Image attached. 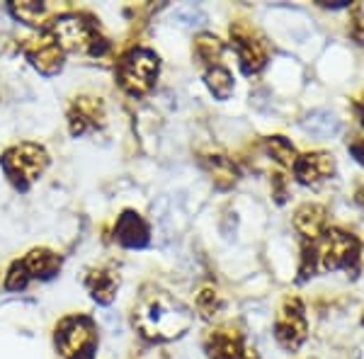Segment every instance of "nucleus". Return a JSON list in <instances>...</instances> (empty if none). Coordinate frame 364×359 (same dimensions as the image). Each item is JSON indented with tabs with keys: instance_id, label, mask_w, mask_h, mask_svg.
<instances>
[{
	"instance_id": "nucleus-28",
	"label": "nucleus",
	"mask_w": 364,
	"mask_h": 359,
	"mask_svg": "<svg viewBox=\"0 0 364 359\" xmlns=\"http://www.w3.org/2000/svg\"><path fill=\"white\" fill-rule=\"evenodd\" d=\"M357 204H360V207H364V187L360 192H357Z\"/></svg>"
},
{
	"instance_id": "nucleus-15",
	"label": "nucleus",
	"mask_w": 364,
	"mask_h": 359,
	"mask_svg": "<svg viewBox=\"0 0 364 359\" xmlns=\"http://www.w3.org/2000/svg\"><path fill=\"white\" fill-rule=\"evenodd\" d=\"M207 352L211 359H240V345L236 338L226 333H214L207 343Z\"/></svg>"
},
{
	"instance_id": "nucleus-23",
	"label": "nucleus",
	"mask_w": 364,
	"mask_h": 359,
	"mask_svg": "<svg viewBox=\"0 0 364 359\" xmlns=\"http://www.w3.org/2000/svg\"><path fill=\"white\" fill-rule=\"evenodd\" d=\"M352 37L357 42H364V3L355 5L352 10Z\"/></svg>"
},
{
	"instance_id": "nucleus-11",
	"label": "nucleus",
	"mask_w": 364,
	"mask_h": 359,
	"mask_svg": "<svg viewBox=\"0 0 364 359\" xmlns=\"http://www.w3.org/2000/svg\"><path fill=\"white\" fill-rule=\"evenodd\" d=\"M29 58L42 73L51 75L61 68V49H58L56 42H49V39H42L39 44H34L29 49Z\"/></svg>"
},
{
	"instance_id": "nucleus-8",
	"label": "nucleus",
	"mask_w": 364,
	"mask_h": 359,
	"mask_svg": "<svg viewBox=\"0 0 364 359\" xmlns=\"http://www.w3.org/2000/svg\"><path fill=\"white\" fill-rule=\"evenodd\" d=\"M333 168H336V163H333V156H328V153H306V156L294 161V173L299 182H304V185L321 182L333 173Z\"/></svg>"
},
{
	"instance_id": "nucleus-22",
	"label": "nucleus",
	"mask_w": 364,
	"mask_h": 359,
	"mask_svg": "<svg viewBox=\"0 0 364 359\" xmlns=\"http://www.w3.org/2000/svg\"><path fill=\"white\" fill-rule=\"evenodd\" d=\"M175 17L182 22V25L187 27H195V25H202L204 20H207V15L202 13L199 8H195V5H182V8L175 13Z\"/></svg>"
},
{
	"instance_id": "nucleus-4",
	"label": "nucleus",
	"mask_w": 364,
	"mask_h": 359,
	"mask_svg": "<svg viewBox=\"0 0 364 359\" xmlns=\"http://www.w3.org/2000/svg\"><path fill=\"white\" fill-rule=\"evenodd\" d=\"M56 343L68 359H90L92 343H95V328L87 318H70L58 328Z\"/></svg>"
},
{
	"instance_id": "nucleus-25",
	"label": "nucleus",
	"mask_w": 364,
	"mask_h": 359,
	"mask_svg": "<svg viewBox=\"0 0 364 359\" xmlns=\"http://www.w3.org/2000/svg\"><path fill=\"white\" fill-rule=\"evenodd\" d=\"M27 272H25V267H22V264H15L13 269H10V277H8V282H5V284H8V289H22V286L27 284Z\"/></svg>"
},
{
	"instance_id": "nucleus-19",
	"label": "nucleus",
	"mask_w": 364,
	"mask_h": 359,
	"mask_svg": "<svg viewBox=\"0 0 364 359\" xmlns=\"http://www.w3.org/2000/svg\"><path fill=\"white\" fill-rule=\"evenodd\" d=\"M13 13L20 17V20L29 22V25H39V22L49 15V5H44V3H15Z\"/></svg>"
},
{
	"instance_id": "nucleus-7",
	"label": "nucleus",
	"mask_w": 364,
	"mask_h": 359,
	"mask_svg": "<svg viewBox=\"0 0 364 359\" xmlns=\"http://www.w3.org/2000/svg\"><path fill=\"white\" fill-rule=\"evenodd\" d=\"M54 34H56V44H61V49H66V51H87L92 44V34H90L87 22L73 15L56 20Z\"/></svg>"
},
{
	"instance_id": "nucleus-9",
	"label": "nucleus",
	"mask_w": 364,
	"mask_h": 359,
	"mask_svg": "<svg viewBox=\"0 0 364 359\" xmlns=\"http://www.w3.org/2000/svg\"><path fill=\"white\" fill-rule=\"evenodd\" d=\"M117 240L124 248H144L149 243V226L134 211H127L124 216L117 223Z\"/></svg>"
},
{
	"instance_id": "nucleus-14",
	"label": "nucleus",
	"mask_w": 364,
	"mask_h": 359,
	"mask_svg": "<svg viewBox=\"0 0 364 359\" xmlns=\"http://www.w3.org/2000/svg\"><path fill=\"white\" fill-rule=\"evenodd\" d=\"M22 267H25V272L29 277H42V279H49V277H54L58 272L61 260H58L54 252H49V250H34L27 255V260Z\"/></svg>"
},
{
	"instance_id": "nucleus-2",
	"label": "nucleus",
	"mask_w": 364,
	"mask_h": 359,
	"mask_svg": "<svg viewBox=\"0 0 364 359\" xmlns=\"http://www.w3.org/2000/svg\"><path fill=\"white\" fill-rule=\"evenodd\" d=\"M49 158H46V151L39 149V146L32 144H22L17 149L5 153V173L10 175V180L15 182L17 187H27L32 180L39 178V173L46 168Z\"/></svg>"
},
{
	"instance_id": "nucleus-21",
	"label": "nucleus",
	"mask_w": 364,
	"mask_h": 359,
	"mask_svg": "<svg viewBox=\"0 0 364 359\" xmlns=\"http://www.w3.org/2000/svg\"><path fill=\"white\" fill-rule=\"evenodd\" d=\"M267 151L272 153V158H274V161H279L282 166H291V163H294V158H296L294 146H291L287 139H282V136L267 139Z\"/></svg>"
},
{
	"instance_id": "nucleus-26",
	"label": "nucleus",
	"mask_w": 364,
	"mask_h": 359,
	"mask_svg": "<svg viewBox=\"0 0 364 359\" xmlns=\"http://www.w3.org/2000/svg\"><path fill=\"white\" fill-rule=\"evenodd\" d=\"M348 149H350V153L355 156V161L360 163V166H364V139H360V136H355L348 144Z\"/></svg>"
},
{
	"instance_id": "nucleus-20",
	"label": "nucleus",
	"mask_w": 364,
	"mask_h": 359,
	"mask_svg": "<svg viewBox=\"0 0 364 359\" xmlns=\"http://www.w3.org/2000/svg\"><path fill=\"white\" fill-rule=\"evenodd\" d=\"M195 49H197L199 58H204V61H209V63H216L221 56V51H224V46H221V42L216 37H211V34H199Z\"/></svg>"
},
{
	"instance_id": "nucleus-27",
	"label": "nucleus",
	"mask_w": 364,
	"mask_h": 359,
	"mask_svg": "<svg viewBox=\"0 0 364 359\" xmlns=\"http://www.w3.org/2000/svg\"><path fill=\"white\" fill-rule=\"evenodd\" d=\"M355 112H357V117H360V122H362V127H364V97H362V100H357Z\"/></svg>"
},
{
	"instance_id": "nucleus-1",
	"label": "nucleus",
	"mask_w": 364,
	"mask_h": 359,
	"mask_svg": "<svg viewBox=\"0 0 364 359\" xmlns=\"http://www.w3.org/2000/svg\"><path fill=\"white\" fill-rule=\"evenodd\" d=\"M134 321L149 340H175L192 326V314L173 296L154 291L141 296Z\"/></svg>"
},
{
	"instance_id": "nucleus-17",
	"label": "nucleus",
	"mask_w": 364,
	"mask_h": 359,
	"mask_svg": "<svg viewBox=\"0 0 364 359\" xmlns=\"http://www.w3.org/2000/svg\"><path fill=\"white\" fill-rule=\"evenodd\" d=\"M204 80H207V87L211 90V95H214V97L228 100L233 95V78H231V73H228L226 68L214 66L207 75H204Z\"/></svg>"
},
{
	"instance_id": "nucleus-16",
	"label": "nucleus",
	"mask_w": 364,
	"mask_h": 359,
	"mask_svg": "<svg viewBox=\"0 0 364 359\" xmlns=\"http://www.w3.org/2000/svg\"><path fill=\"white\" fill-rule=\"evenodd\" d=\"M87 286H90L92 296H95L100 304H109L117 291V277L109 272H92L90 279H87Z\"/></svg>"
},
{
	"instance_id": "nucleus-6",
	"label": "nucleus",
	"mask_w": 364,
	"mask_h": 359,
	"mask_svg": "<svg viewBox=\"0 0 364 359\" xmlns=\"http://www.w3.org/2000/svg\"><path fill=\"white\" fill-rule=\"evenodd\" d=\"M306 316L299 299H287L277 318V340L287 350H296L306 340Z\"/></svg>"
},
{
	"instance_id": "nucleus-12",
	"label": "nucleus",
	"mask_w": 364,
	"mask_h": 359,
	"mask_svg": "<svg viewBox=\"0 0 364 359\" xmlns=\"http://www.w3.org/2000/svg\"><path fill=\"white\" fill-rule=\"evenodd\" d=\"M238 56H240V66H243L245 73H255V70H260L265 66V46L262 42H257V39L252 37H238Z\"/></svg>"
},
{
	"instance_id": "nucleus-5",
	"label": "nucleus",
	"mask_w": 364,
	"mask_h": 359,
	"mask_svg": "<svg viewBox=\"0 0 364 359\" xmlns=\"http://www.w3.org/2000/svg\"><path fill=\"white\" fill-rule=\"evenodd\" d=\"M318 257L323 269H350L357 264V240L352 235L343 233V231H331L326 233L321 248H318Z\"/></svg>"
},
{
	"instance_id": "nucleus-10",
	"label": "nucleus",
	"mask_w": 364,
	"mask_h": 359,
	"mask_svg": "<svg viewBox=\"0 0 364 359\" xmlns=\"http://www.w3.org/2000/svg\"><path fill=\"white\" fill-rule=\"evenodd\" d=\"M304 132L314 139H333L336 134H340V119L333 112L328 109H314L306 114V119L301 122Z\"/></svg>"
},
{
	"instance_id": "nucleus-24",
	"label": "nucleus",
	"mask_w": 364,
	"mask_h": 359,
	"mask_svg": "<svg viewBox=\"0 0 364 359\" xmlns=\"http://www.w3.org/2000/svg\"><path fill=\"white\" fill-rule=\"evenodd\" d=\"M199 309L204 311V316H211L216 309H219V296H216V291L211 289H204L199 294Z\"/></svg>"
},
{
	"instance_id": "nucleus-13",
	"label": "nucleus",
	"mask_w": 364,
	"mask_h": 359,
	"mask_svg": "<svg viewBox=\"0 0 364 359\" xmlns=\"http://www.w3.org/2000/svg\"><path fill=\"white\" fill-rule=\"evenodd\" d=\"M294 226L309 238H316L326 226V209L318 207V204H304L294 216Z\"/></svg>"
},
{
	"instance_id": "nucleus-18",
	"label": "nucleus",
	"mask_w": 364,
	"mask_h": 359,
	"mask_svg": "<svg viewBox=\"0 0 364 359\" xmlns=\"http://www.w3.org/2000/svg\"><path fill=\"white\" fill-rule=\"evenodd\" d=\"M207 168L211 170L214 175V182L219 187H231L236 182V168L221 156H214V158H207Z\"/></svg>"
},
{
	"instance_id": "nucleus-3",
	"label": "nucleus",
	"mask_w": 364,
	"mask_h": 359,
	"mask_svg": "<svg viewBox=\"0 0 364 359\" xmlns=\"http://www.w3.org/2000/svg\"><path fill=\"white\" fill-rule=\"evenodd\" d=\"M158 56L149 49H134L124 61H122L119 75H122V85L127 87L132 95H141L154 85L156 75H158Z\"/></svg>"
}]
</instances>
